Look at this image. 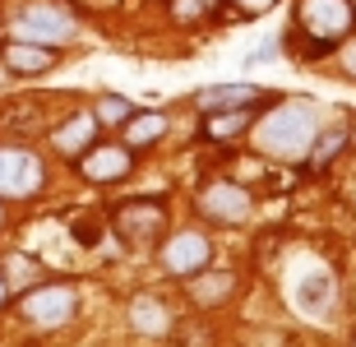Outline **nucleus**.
Listing matches in <instances>:
<instances>
[{"label": "nucleus", "instance_id": "423d86ee", "mask_svg": "<svg viewBox=\"0 0 356 347\" xmlns=\"http://www.w3.org/2000/svg\"><path fill=\"white\" fill-rule=\"evenodd\" d=\"M199 213L209 223H218V227H236V223H245L254 213V200L241 181H209L199 190Z\"/></svg>", "mask_w": 356, "mask_h": 347}, {"label": "nucleus", "instance_id": "f3484780", "mask_svg": "<svg viewBox=\"0 0 356 347\" xmlns=\"http://www.w3.org/2000/svg\"><path fill=\"white\" fill-rule=\"evenodd\" d=\"M347 144H352V134H347L343 125H333V130L315 134V139H310V148H305V167H310V172H324V167H329V162L338 158Z\"/></svg>", "mask_w": 356, "mask_h": 347}, {"label": "nucleus", "instance_id": "b1692460", "mask_svg": "<svg viewBox=\"0 0 356 347\" xmlns=\"http://www.w3.org/2000/svg\"><path fill=\"white\" fill-rule=\"evenodd\" d=\"M343 70H347V74H352V79H356V42H352V47H347V51H343Z\"/></svg>", "mask_w": 356, "mask_h": 347}, {"label": "nucleus", "instance_id": "1a4fd4ad", "mask_svg": "<svg viewBox=\"0 0 356 347\" xmlns=\"http://www.w3.org/2000/svg\"><path fill=\"white\" fill-rule=\"evenodd\" d=\"M79 172L88 176L92 186L125 181L134 172V148L130 144H92L88 153H79Z\"/></svg>", "mask_w": 356, "mask_h": 347}, {"label": "nucleus", "instance_id": "bb28decb", "mask_svg": "<svg viewBox=\"0 0 356 347\" xmlns=\"http://www.w3.org/2000/svg\"><path fill=\"white\" fill-rule=\"evenodd\" d=\"M352 144H356V130H352Z\"/></svg>", "mask_w": 356, "mask_h": 347}, {"label": "nucleus", "instance_id": "20e7f679", "mask_svg": "<svg viewBox=\"0 0 356 347\" xmlns=\"http://www.w3.org/2000/svg\"><path fill=\"white\" fill-rule=\"evenodd\" d=\"M28 324H38V329H60V324L74 320V310H79V292L70 287V282H33L19 301Z\"/></svg>", "mask_w": 356, "mask_h": 347}, {"label": "nucleus", "instance_id": "4468645a", "mask_svg": "<svg viewBox=\"0 0 356 347\" xmlns=\"http://www.w3.org/2000/svg\"><path fill=\"white\" fill-rule=\"evenodd\" d=\"M245 102H268V93H259L254 83H218V88H204L195 97V107L209 116V111H227V107H245Z\"/></svg>", "mask_w": 356, "mask_h": 347}, {"label": "nucleus", "instance_id": "aec40b11", "mask_svg": "<svg viewBox=\"0 0 356 347\" xmlns=\"http://www.w3.org/2000/svg\"><path fill=\"white\" fill-rule=\"evenodd\" d=\"M209 14H218V0H172L176 24H199V19H209Z\"/></svg>", "mask_w": 356, "mask_h": 347}, {"label": "nucleus", "instance_id": "4be33fe9", "mask_svg": "<svg viewBox=\"0 0 356 347\" xmlns=\"http://www.w3.org/2000/svg\"><path fill=\"white\" fill-rule=\"evenodd\" d=\"M236 5H241V14H259V10H268L273 0H236Z\"/></svg>", "mask_w": 356, "mask_h": 347}, {"label": "nucleus", "instance_id": "393cba45", "mask_svg": "<svg viewBox=\"0 0 356 347\" xmlns=\"http://www.w3.org/2000/svg\"><path fill=\"white\" fill-rule=\"evenodd\" d=\"M10 301V282H5V273H0V306Z\"/></svg>", "mask_w": 356, "mask_h": 347}, {"label": "nucleus", "instance_id": "7ed1b4c3", "mask_svg": "<svg viewBox=\"0 0 356 347\" xmlns=\"http://www.w3.org/2000/svg\"><path fill=\"white\" fill-rule=\"evenodd\" d=\"M111 232L120 236L125 250H153L167 236V209L162 200H125L111 213Z\"/></svg>", "mask_w": 356, "mask_h": 347}, {"label": "nucleus", "instance_id": "412c9836", "mask_svg": "<svg viewBox=\"0 0 356 347\" xmlns=\"http://www.w3.org/2000/svg\"><path fill=\"white\" fill-rule=\"evenodd\" d=\"M10 278H14V282H28V278H33V264H28V255H10ZM10 278H5V282H10Z\"/></svg>", "mask_w": 356, "mask_h": 347}, {"label": "nucleus", "instance_id": "a211bd4d", "mask_svg": "<svg viewBox=\"0 0 356 347\" xmlns=\"http://www.w3.org/2000/svg\"><path fill=\"white\" fill-rule=\"evenodd\" d=\"M120 130H125V144L130 148H144V144H153V139L167 134V116H162V111H134Z\"/></svg>", "mask_w": 356, "mask_h": 347}, {"label": "nucleus", "instance_id": "a878e982", "mask_svg": "<svg viewBox=\"0 0 356 347\" xmlns=\"http://www.w3.org/2000/svg\"><path fill=\"white\" fill-rule=\"evenodd\" d=\"M5 223H10V218H5V204H0V232H5Z\"/></svg>", "mask_w": 356, "mask_h": 347}, {"label": "nucleus", "instance_id": "cd10ccee", "mask_svg": "<svg viewBox=\"0 0 356 347\" xmlns=\"http://www.w3.org/2000/svg\"><path fill=\"white\" fill-rule=\"evenodd\" d=\"M352 10H356V0H352Z\"/></svg>", "mask_w": 356, "mask_h": 347}, {"label": "nucleus", "instance_id": "dca6fc26", "mask_svg": "<svg viewBox=\"0 0 356 347\" xmlns=\"http://www.w3.org/2000/svg\"><path fill=\"white\" fill-rule=\"evenodd\" d=\"M190 282V301H195V306H222L227 296L236 292V273H213V268H199L195 278H185Z\"/></svg>", "mask_w": 356, "mask_h": 347}, {"label": "nucleus", "instance_id": "5701e85b", "mask_svg": "<svg viewBox=\"0 0 356 347\" xmlns=\"http://www.w3.org/2000/svg\"><path fill=\"white\" fill-rule=\"evenodd\" d=\"M74 236H79L83 245H92V241H97V227H92V223H79V227H74Z\"/></svg>", "mask_w": 356, "mask_h": 347}, {"label": "nucleus", "instance_id": "9d476101", "mask_svg": "<svg viewBox=\"0 0 356 347\" xmlns=\"http://www.w3.org/2000/svg\"><path fill=\"white\" fill-rule=\"evenodd\" d=\"M333 296H338V282H333L329 268H310V273H301L296 287H291L296 310L310 315V320H329V315H333Z\"/></svg>", "mask_w": 356, "mask_h": 347}, {"label": "nucleus", "instance_id": "0eeeda50", "mask_svg": "<svg viewBox=\"0 0 356 347\" xmlns=\"http://www.w3.org/2000/svg\"><path fill=\"white\" fill-rule=\"evenodd\" d=\"M47 172H42L38 153L28 148H0V200H28L38 195Z\"/></svg>", "mask_w": 356, "mask_h": 347}, {"label": "nucleus", "instance_id": "2eb2a0df", "mask_svg": "<svg viewBox=\"0 0 356 347\" xmlns=\"http://www.w3.org/2000/svg\"><path fill=\"white\" fill-rule=\"evenodd\" d=\"M130 324H134V334L162 338L167 329H172V310L162 306V296H153V292H139V296L130 301Z\"/></svg>", "mask_w": 356, "mask_h": 347}, {"label": "nucleus", "instance_id": "f03ea898", "mask_svg": "<svg viewBox=\"0 0 356 347\" xmlns=\"http://www.w3.org/2000/svg\"><path fill=\"white\" fill-rule=\"evenodd\" d=\"M356 28L352 0H296V24H291V51L301 60H319L333 47H343Z\"/></svg>", "mask_w": 356, "mask_h": 347}, {"label": "nucleus", "instance_id": "f8f14e48", "mask_svg": "<svg viewBox=\"0 0 356 347\" xmlns=\"http://www.w3.org/2000/svg\"><path fill=\"white\" fill-rule=\"evenodd\" d=\"M92 134H97V116L74 111L70 120H60V125L51 130V148H56V153H65V158H79V153L92 148Z\"/></svg>", "mask_w": 356, "mask_h": 347}, {"label": "nucleus", "instance_id": "f257e3e1", "mask_svg": "<svg viewBox=\"0 0 356 347\" xmlns=\"http://www.w3.org/2000/svg\"><path fill=\"white\" fill-rule=\"evenodd\" d=\"M315 134H319V107L315 102H310V97H282V102L254 125V148H259L264 158L296 162V158H305V148H310Z\"/></svg>", "mask_w": 356, "mask_h": 347}, {"label": "nucleus", "instance_id": "6ab92c4d", "mask_svg": "<svg viewBox=\"0 0 356 347\" xmlns=\"http://www.w3.org/2000/svg\"><path fill=\"white\" fill-rule=\"evenodd\" d=\"M134 111H139V107H134L130 97H116V93H106L102 102H97V125H125V120H130Z\"/></svg>", "mask_w": 356, "mask_h": 347}, {"label": "nucleus", "instance_id": "39448f33", "mask_svg": "<svg viewBox=\"0 0 356 347\" xmlns=\"http://www.w3.org/2000/svg\"><path fill=\"white\" fill-rule=\"evenodd\" d=\"M14 38L60 47V42L74 38V14H70L65 5H56V0H33V5L19 10V19H14Z\"/></svg>", "mask_w": 356, "mask_h": 347}, {"label": "nucleus", "instance_id": "6e6552de", "mask_svg": "<svg viewBox=\"0 0 356 347\" xmlns=\"http://www.w3.org/2000/svg\"><path fill=\"white\" fill-rule=\"evenodd\" d=\"M162 268L172 273V278H195L199 268H209V259H213V245H209V236L204 232H176L167 245H162Z\"/></svg>", "mask_w": 356, "mask_h": 347}, {"label": "nucleus", "instance_id": "ddd939ff", "mask_svg": "<svg viewBox=\"0 0 356 347\" xmlns=\"http://www.w3.org/2000/svg\"><path fill=\"white\" fill-rule=\"evenodd\" d=\"M259 102H245V107H227V111H209L204 116V139H213V144H222V139H236V134H245L254 125V116H259Z\"/></svg>", "mask_w": 356, "mask_h": 347}, {"label": "nucleus", "instance_id": "9b49d317", "mask_svg": "<svg viewBox=\"0 0 356 347\" xmlns=\"http://www.w3.org/2000/svg\"><path fill=\"white\" fill-rule=\"evenodd\" d=\"M0 60H5L14 74H47V70L56 65V47L14 38V42H5V47H0Z\"/></svg>", "mask_w": 356, "mask_h": 347}]
</instances>
